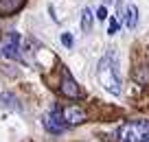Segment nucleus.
<instances>
[{"instance_id":"1","label":"nucleus","mask_w":149,"mask_h":142,"mask_svg":"<svg viewBox=\"0 0 149 142\" xmlns=\"http://www.w3.org/2000/svg\"><path fill=\"white\" fill-rule=\"evenodd\" d=\"M97 74H99V81H101V85L105 87L110 94H114V96H118V94H121V79H118L116 64H114L112 55H105L101 61H99Z\"/></svg>"},{"instance_id":"2","label":"nucleus","mask_w":149,"mask_h":142,"mask_svg":"<svg viewBox=\"0 0 149 142\" xmlns=\"http://www.w3.org/2000/svg\"><path fill=\"white\" fill-rule=\"evenodd\" d=\"M118 142H149V120H130L116 131Z\"/></svg>"},{"instance_id":"3","label":"nucleus","mask_w":149,"mask_h":142,"mask_svg":"<svg viewBox=\"0 0 149 142\" xmlns=\"http://www.w3.org/2000/svg\"><path fill=\"white\" fill-rule=\"evenodd\" d=\"M44 127H46V131H51V133H64L66 131V127H68V123H66V118H64V112H59V109H53L51 114H46L44 116Z\"/></svg>"},{"instance_id":"4","label":"nucleus","mask_w":149,"mask_h":142,"mask_svg":"<svg viewBox=\"0 0 149 142\" xmlns=\"http://www.w3.org/2000/svg\"><path fill=\"white\" fill-rule=\"evenodd\" d=\"M59 92L64 94L66 98H79L81 96V87L77 85L72 77H70L68 70H61V85H59Z\"/></svg>"},{"instance_id":"5","label":"nucleus","mask_w":149,"mask_h":142,"mask_svg":"<svg viewBox=\"0 0 149 142\" xmlns=\"http://www.w3.org/2000/svg\"><path fill=\"white\" fill-rule=\"evenodd\" d=\"M2 57L22 61V53H20V35H18V33H11V35L5 39V44H2Z\"/></svg>"},{"instance_id":"6","label":"nucleus","mask_w":149,"mask_h":142,"mask_svg":"<svg viewBox=\"0 0 149 142\" xmlns=\"http://www.w3.org/2000/svg\"><path fill=\"white\" fill-rule=\"evenodd\" d=\"M64 118L68 125H81V123H86V112L77 105H68L64 109Z\"/></svg>"},{"instance_id":"7","label":"nucleus","mask_w":149,"mask_h":142,"mask_svg":"<svg viewBox=\"0 0 149 142\" xmlns=\"http://www.w3.org/2000/svg\"><path fill=\"white\" fill-rule=\"evenodd\" d=\"M26 0H0V15H13L24 9Z\"/></svg>"},{"instance_id":"8","label":"nucleus","mask_w":149,"mask_h":142,"mask_svg":"<svg viewBox=\"0 0 149 142\" xmlns=\"http://www.w3.org/2000/svg\"><path fill=\"white\" fill-rule=\"evenodd\" d=\"M136 24H138V9H136L134 5H130L127 11H125V26L127 28H136Z\"/></svg>"},{"instance_id":"9","label":"nucleus","mask_w":149,"mask_h":142,"mask_svg":"<svg viewBox=\"0 0 149 142\" xmlns=\"http://www.w3.org/2000/svg\"><path fill=\"white\" fill-rule=\"evenodd\" d=\"M90 26H92V11L86 7V9L81 11V31L88 33V31H90Z\"/></svg>"},{"instance_id":"10","label":"nucleus","mask_w":149,"mask_h":142,"mask_svg":"<svg viewBox=\"0 0 149 142\" xmlns=\"http://www.w3.org/2000/svg\"><path fill=\"white\" fill-rule=\"evenodd\" d=\"M61 44H64L66 48H72V44H74L72 35H70V33H61Z\"/></svg>"},{"instance_id":"11","label":"nucleus","mask_w":149,"mask_h":142,"mask_svg":"<svg viewBox=\"0 0 149 142\" xmlns=\"http://www.w3.org/2000/svg\"><path fill=\"white\" fill-rule=\"evenodd\" d=\"M116 31H118V20L112 18L110 20V26H107V33H110V35H116Z\"/></svg>"},{"instance_id":"12","label":"nucleus","mask_w":149,"mask_h":142,"mask_svg":"<svg viewBox=\"0 0 149 142\" xmlns=\"http://www.w3.org/2000/svg\"><path fill=\"white\" fill-rule=\"evenodd\" d=\"M97 18L101 20V22L107 20V9H105V7H99V9H97Z\"/></svg>"},{"instance_id":"13","label":"nucleus","mask_w":149,"mask_h":142,"mask_svg":"<svg viewBox=\"0 0 149 142\" xmlns=\"http://www.w3.org/2000/svg\"><path fill=\"white\" fill-rule=\"evenodd\" d=\"M110 2H112V0H103V5H110Z\"/></svg>"}]
</instances>
